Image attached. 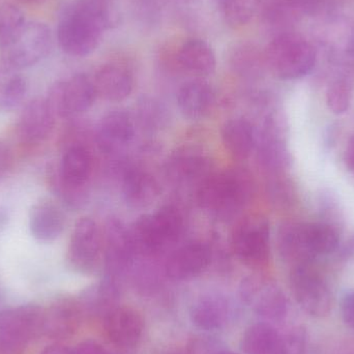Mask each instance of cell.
Returning a JSON list of instances; mask_svg holds the SVG:
<instances>
[{"label": "cell", "instance_id": "cell-19", "mask_svg": "<svg viewBox=\"0 0 354 354\" xmlns=\"http://www.w3.org/2000/svg\"><path fill=\"white\" fill-rule=\"evenodd\" d=\"M167 176L180 185L201 183L210 174L209 159L197 149H179L168 160Z\"/></svg>", "mask_w": 354, "mask_h": 354}, {"label": "cell", "instance_id": "cell-10", "mask_svg": "<svg viewBox=\"0 0 354 354\" xmlns=\"http://www.w3.org/2000/svg\"><path fill=\"white\" fill-rule=\"evenodd\" d=\"M91 172V158L88 151L81 145L70 147L60 164L56 185L66 203L74 205L82 201V187Z\"/></svg>", "mask_w": 354, "mask_h": 354}, {"label": "cell", "instance_id": "cell-45", "mask_svg": "<svg viewBox=\"0 0 354 354\" xmlns=\"http://www.w3.org/2000/svg\"><path fill=\"white\" fill-rule=\"evenodd\" d=\"M348 253L353 254L354 255V237L351 239V243L348 245Z\"/></svg>", "mask_w": 354, "mask_h": 354}, {"label": "cell", "instance_id": "cell-5", "mask_svg": "<svg viewBox=\"0 0 354 354\" xmlns=\"http://www.w3.org/2000/svg\"><path fill=\"white\" fill-rule=\"evenodd\" d=\"M53 45L51 29L45 23L27 22L18 39L0 50L2 62L10 70H23L39 64L50 53Z\"/></svg>", "mask_w": 354, "mask_h": 354}, {"label": "cell", "instance_id": "cell-14", "mask_svg": "<svg viewBox=\"0 0 354 354\" xmlns=\"http://www.w3.org/2000/svg\"><path fill=\"white\" fill-rule=\"evenodd\" d=\"M104 326L109 340L120 349L136 346L145 330L142 316L128 306H116L104 316Z\"/></svg>", "mask_w": 354, "mask_h": 354}, {"label": "cell", "instance_id": "cell-11", "mask_svg": "<svg viewBox=\"0 0 354 354\" xmlns=\"http://www.w3.org/2000/svg\"><path fill=\"white\" fill-rule=\"evenodd\" d=\"M102 237L99 227L91 218H81L71 236L68 258L75 270L82 274L95 272L99 266Z\"/></svg>", "mask_w": 354, "mask_h": 354}, {"label": "cell", "instance_id": "cell-18", "mask_svg": "<svg viewBox=\"0 0 354 354\" xmlns=\"http://www.w3.org/2000/svg\"><path fill=\"white\" fill-rule=\"evenodd\" d=\"M281 257L291 268L299 264L313 263L317 256L310 241L308 223H286L279 229L277 236Z\"/></svg>", "mask_w": 354, "mask_h": 354}, {"label": "cell", "instance_id": "cell-12", "mask_svg": "<svg viewBox=\"0 0 354 354\" xmlns=\"http://www.w3.org/2000/svg\"><path fill=\"white\" fill-rule=\"evenodd\" d=\"M136 256L129 237L128 229L120 221L108 223L105 237V266L107 278L120 279L132 268Z\"/></svg>", "mask_w": 354, "mask_h": 354}, {"label": "cell", "instance_id": "cell-20", "mask_svg": "<svg viewBox=\"0 0 354 354\" xmlns=\"http://www.w3.org/2000/svg\"><path fill=\"white\" fill-rule=\"evenodd\" d=\"M135 135L134 122L124 111H112L104 116L97 129V143L102 151L113 153L124 149Z\"/></svg>", "mask_w": 354, "mask_h": 354}, {"label": "cell", "instance_id": "cell-17", "mask_svg": "<svg viewBox=\"0 0 354 354\" xmlns=\"http://www.w3.org/2000/svg\"><path fill=\"white\" fill-rule=\"evenodd\" d=\"M83 307L73 299H60L44 310V336L52 340H66L78 330Z\"/></svg>", "mask_w": 354, "mask_h": 354}, {"label": "cell", "instance_id": "cell-40", "mask_svg": "<svg viewBox=\"0 0 354 354\" xmlns=\"http://www.w3.org/2000/svg\"><path fill=\"white\" fill-rule=\"evenodd\" d=\"M71 354H111L103 345L93 340L83 341L71 351Z\"/></svg>", "mask_w": 354, "mask_h": 354}, {"label": "cell", "instance_id": "cell-35", "mask_svg": "<svg viewBox=\"0 0 354 354\" xmlns=\"http://www.w3.org/2000/svg\"><path fill=\"white\" fill-rule=\"evenodd\" d=\"M353 100V83L344 75L337 77L328 85L326 91V104L333 113L337 115L346 113Z\"/></svg>", "mask_w": 354, "mask_h": 354}, {"label": "cell", "instance_id": "cell-25", "mask_svg": "<svg viewBox=\"0 0 354 354\" xmlns=\"http://www.w3.org/2000/svg\"><path fill=\"white\" fill-rule=\"evenodd\" d=\"M122 194L129 207L145 209L157 199L159 185L155 177L149 172L141 169H131L124 174Z\"/></svg>", "mask_w": 354, "mask_h": 354}, {"label": "cell", "instance_id": "cell-30", "mask_svg": "<svg viewBox=\"0 0 354 354\" xmlns=\"http://www.w3.org/2000/svg\"><path fill=\"white\" fill-rule=\"evenodd\" d=\"M230 64L233 71L243 78H256L266 66L264 52L261 53L255 45L241 43L231 52Z\"/></svg>", "mask_w": 354, "mask_h": 354}, {"label": "cell", "instance_id": "cell-2", "mask_svg": "<svg viewBox=\"0 0 354 354\" xmlns=\"http://www.w3.org/2000/svg\"><path fill=\"white\" fill-rule=\"evenodd\" d=\"M251 180L239 170L210 174L197 191L200 207L221 218H230L245 206L251 195Z\"/></svg>", "mask_w": 354, "mask_h": 354}, {"label": "cell", "instance_id": "cell-26", "mask_svg": "<svg viewBox=\"0 0 354 354\" xmlns=\"http://www.w3.org/2000/svg\"><path fill=\"white\" fill-rule=\"evenodd\" d=\"M231 310L228 301L220 295H206L192 306L189 316L197 328L204 330L222 328L229 320Z\"/></svg>", "mask_w": 354, "mask_h": 354}, {"label": "cell", "instance_id": "cell-6", "mask_svg": "<svg viewBox=\"0 0 354 354\" xmlns=\"http://www.w3.org/2000/svg\"><path fill=\"white\" fill-rule=\"evenodd\" d=\"M291 290L299 307L313 317H324L332 308L328 285L312 263L292 266Z\"/></svg>", "mask_w": 354, "mask_h": 354}, {"label": "cell", "instance_id": "cell-22", "mask_svg": "<svg viewBox=\"0 0 354 354\" xmlns=\"http://www.w3.org/2000/svg\"><path fill=\"white\" fill-rule=\"evenodd\" d=\"M66 227V216L62 210L50 200H41L31 208L29 229L39 241H52L60 236Z\"/></svg>", "mask_w": 354, "mask_h": 354}, {"label": "cell", "instance_id": "cell-38", "mask_svg": "<svg viewBox=\"0 0 354 354\" xmlns=\"http://www.w3.org/2000/svg\"><path fill=\"white\" fill-rule=\"evenodd\" d=\"M141 122L149 128L160 127L165 120L163 107L153 100H145L139 106Z\"/></svg>", "mask_w": 354, "mask_h": 354}, {"label": "cell", "instance_id": "cell-48", "mask_svg": "<svg viewBox=\"0 0 354 354\" xmlns=\"http://www.w3.org/2000/svg\"><path fill=\"white\" fill-rule=\"evenodd\" d=\"M353 348H348L346 351H344L343 354H354V346H351Z\"/></svg>", "mask_w": 354, "mask_h": 354}, {"label": "cell", "instance_id": "cell-1", "mask_svg": "<svg viewBox=\"0 0 354 354\" xmlns=\"http://www.w3.org/2000/svg\"><path fill=\"white\" fill-rule=\"evenodd\" d=\"M107 0H74L62 14L57 39L62 51L74 57L93 53L111 24Z\"/></svg>", "mask_w": 354, "mask_h": 354}, {"label": "cell", "instance_id": "cell-46", "mask_svg": "<svg viewBox=\"0 0 354 354\" xmlns=\"http://www.w3.org/2000/svg\"><path fill=\"white\" fill-rule=\"evenodd\" d=\"M214 354H237V353H233V351H218V353H216Z\"/></svg>", "mask_w": 354, "mask_h": 354}, {"label": "cell", "instance_id": "cell-15", "mask_svg": "<svg viewBox=\"0 0 354 354\" xmlns=\"http://www.w3.org/2000/svg\"><path fill=\"white\" fill-rule=\"evenodd\" d=\"M322 12L320 0H264L262 17L272 28L287 31L306 16Z\"/></svg>", "mask_w": 354, "mask_h": 354}, {"label": "cell", "instance_id": "cell-8", "mask_svg": "<svg viewBox=\"0 0 354 354\" xmlns=\"http://www.w3.org/2000/svg\"><path fill=\"white\" fill-rule=\"evenodd\" d=\"M239 293L243 303L264 319L281 322L286 317V297L274 283L259 277H249L241 283Z\"/></svg>", "mask_w": 354, "mask_h": 354}, {"label": "cell", "instance_id": "cell-44", "mask_svg": "<svg viewBox=\"0 0 354 354\" xmlns=\"http://www.w3.org/2000/svg\"><path fill=\"white\" fill-rule=\"evenodd\" d=\"M18 1L22 2V3L26 4H39L41 3V2L45 1V0H18Z\"/></svg>", "mask_w": 354, "mask_h": 354}, {"label": "cell", "instance_id": "cell-32", "mask_svg": "<svg viewBox=\"0 0 354 354\" xmlns=\"http://www.w3.org/2000/svg\"><path fill=\"white\" fill-rule=\"evenodd\" d=\"M158 232L166 247L178 241L185 229V218L180 210L174 205H167L153 214Z\"/></svg>", "mask_w": 354, "mask_h": 354}, {"label": "cell", "instance_id": "cell-21", "mask_svg": "<svg viewBox=\"0 0 354 354\" xmlns=\"http://www.w3.org/2000/svg\"><path fill=\"white\" fill-rule=\"evenodd\" d=\"M179 110L189 120H202L214 109L216 95L205 81L192 80L185 83L177 95Z\"/></svg>", "mask_w": 354, "mask_h": 354}, {"label": "cell", "instance_id": "cell-36", "mask_svg": "<svg viewBox=\"0 0 354 354\" xmlns=\"http://www.w3.org/2000/svg\"><path fill=\"white\" fill-rule=\"evenodd\" d=\"M27 91V82L20 75L12 77L4 84L0 95V105L4 109H14L24 100Z\"/></svg>", "mask_w": 354, "mask_h": 354}, {"label": "cell", "instance_id": "cell-29", "mask_svg": "<svg viewBox=\"0 0 354 354\" xmlns=\"http://www.w3.org/2000/svg\"><path fill=\"white\" fill-rule=\"evenodd\" d=\"M241 346L245 354H282V334L272 324H255L245 330Z\"/></svg>", "mask_w": 354, "mask_h": 354}, {"label": "cell", "instance_id": "cell-37", "mask_svg": "<svg viewBox=\"0 0 354 354\" xmlns=\"http://www.w3.org/2000/svg\"><path fill=\"white\" fill-rule=\"evenodd\" d=\"M307 335L301 326H293L282 334V354H305Z\"/></svg>", "mask_w": 354, "mask_h": 354}, {"label": "cell", "instance_id": "cell-24", "mask_svg": "<svg viewBox=\"0 0 354 354\" xmlns=\"http://www.w3.org/2000/svg\"><path fill=\"white\" fill-rule=\"evenodd\" d=\"M176 60L181 70L196 77H206L216 70V55L206 41L189 39L177 50Z\"/></svg>", "mask_w": 354, "mask_h": 354}, {"label": "cell", "instance_id": "cell-34", "mask_svg": "<svg viewBox=\"0 0 354 354\" xmlns=\"http://www.w3.org/2000/svg\"><path fill=\"white\" fill-rule=\"evenodd\" d=\"M310 241L316 256L334 253L339 247V233L328 223H308Z\"/></svg>", "mask_w": 354, "mask_h": 354}, {"label": "cell", "instance_id": "cell-49", "mask_svg": "<svg viewBox=\"0 0 354 354\" xmlns=\"http://www.w3.org/2000/svg\"><path fill=\"white\" fill-rule=\"evenodd\" d=\"M169 354H189V353H183V351H174V353Z\"/></svg>", "mask_w": 354, "mask_h": 354}, {"label": "cell", "instance_id": "cell-39", "mask_svg": "<svg viewBox=\"0 0 354 354\" xmlns=\"http://www.w3.org/2000/svg\"><path fill=\"white\" fill-rule=\"evenodd\" d=\"M341 313L345 324L354 330V290L348 291L343 297Z\"/></svg>", "mask_w": 354, "mask_h": 354}, {"label": "cell", "instance_id": "cell-47", "mask_svg": "<svg viewBox=\"0 0 354 354\" xmlns=\"http://www.w3.org/2000/svg\"><path fill=\"white\" fill-rule=\"evenodd\" d=\"M126 351L127 349H122V351H118V353H111V354H131Z\"/></svg>", "mask_w": 354, "mask_h": 354}, {"label": "cell", "instance_id": "cell-33", "mask_svg": "<svg viewBox=\"0 0 354 354\" xmlns=\"http://www.w3.org/2000/svg\"><path fill=\"white\" fill-rule=\"evenodd\" d=\"M221 12L229 26L239 28L251 22L262 0H218Z\"/></svg>", "mask_w": 354, "mask_h": 354}, {"label": "cell", "instance_id": "cell-9", "mask_svg": "<svg viewBox=\"0 0 354 354\" xmlns=\"http://www.w3.org/2000/svg\"><path fill=\"white\" fill-rule=\"evenodd\" d=\"M233 251L245 266H263L270 256V226L263 218L243 221L233 234Z\"/></svg>", "mask_w": 354, "mask_h": 354}, {"label": "cell", "instance_id": "cell-13", "mask_svg": "<svg viewBox=\"0 0 354 354\" xmlns=\"http://www.w3.org/2000/svg\"><path fill=\"white\" fill-rule=\"evenodd\" d=\"M55 116L46 100L35 99L27 104L18 122L21 143L31 147L43 145L53 131Z\"/></svg>", "mask_w": 354, "mask_h": 354}, {"label": "cell", "instance_id": "cell-7", "mask_svg": "<svg viewBox=\"0 0 354 354\" xmlns=\"http://www.w3.org/2000/svg\"><path fill=\"white\" fill-rule=\"evenodd\" d=\"M97 97L93 80L86 75L78 74L56 83L50 89L46 101L55 115L68 118L87 111Z\"/></svg>", "mask_w": 354, "mask_h": 354}, {"label": "cell", "instance_id": "cell-43", "mask_svg": "<svg viewBox=\"0 0 354 354\" xmlns=\"http://www.w3.org/2000/svg\"><path fill=\"white\" fill-rule=\"evenodd\" d=\"M41 354H71V349L60 343H56L46 347Z\"/></svg>", "mask_w": 354, "mask_h": 354}, {"label": "cell", "instance_id": "cell-27", "mask_svg": "<svg viewBox=\"0 0 354 354\" xmlns=\"http://www.w3.org/2000/svg\"><path fill=\"white\" fill-rule=\"evenodd\" d=\"M222 140L227 151L237 159H245L257 145L255 129L245 118H233L223 126Z\"/></svg>", "mask_w": 354, "mask_h": 354}, {"label": "cell", "instance_id": "cell-4", "mask_svg": "<svg viewBox=\"0 0 354 354\" xmlns=\"http://www.w3.org/2000/svg\"><path fill=\"white\" fill-rule=\"evenodd\" d=\"M44 336V309L26 305L0 313V354H22Z\"/></svg>", "mask_w": 354, "mask_h": 354}, {"label": "cell", "instance_id": "cell-16", "mask_svg": "<svg viewBox=\"0 0 354 354\" xmlns=\"http://www.w3.org/2000/svg\"><path fill=\"white\" fill-rule=\"evenodd\" d=\"M210 261L212 252L207 245L187 243L170 254L165 262V272L172 280H189L205 270Z\"/></svg>", "mask_w": 354, "mask_h": 354}, {"label": "cell", "instance_id": "cell-3", "mask_svg": "<svg viewBox=\"0 0 354 354\" xmlns=\"http://www.w3.org/2000/svg\"><path fill=\"white\" fill-rule=\"evenodd\" d=\"M266 66L283 80L307 76L315 68V48L303 35L291 31L277 35L264 51Z\"/></svg>", "mask_w": 354, "mask_h": 354}, {"label": "cell", "instance_id": "cell-23", "mask_svg": "<svg viewBox=\"0 0 354 354\" xmlns=\"http://www.w3.org/2000/svg\"><path fill=\"white\" fill-rule=\"evenodd\" d=\"M93 82L97 95L110 102L124 101L132 93L134 87V78L131 71L118 64L102 66Z\"/></svg>", "mask_w": 354, "mask_h": 354}, {"label": "cell", "instance_id": "cell-41", "mask_svg": "<svg viewBox=\"0 0 354 354\" xmlns=\"http://www.w3.org/2000/svg\"><path fill=\"white\" fill-rule=\"evenodd\" d=\"M14 165L12 149L6 143L0 142V177L6 176Z\"/></svg>", "mask_w": 354, "mask_h": 354}, {"label": "cell", "instance_id": "cell-31", "mask_svg": "<svg viewBox=\"0 0 354 354\" xmlns=\"http://www.w3.org/2000/svg\"><path fill=\"white\" fill-rule=\"evenodd\" d=\"M22 10L10 2L0 4V50L12 45L26 26Z\"/></svg>", "mask_w": 354, "mask_h": 354}, {"label": "cell", "instance_id": "cell-28", "mask_svg": "<svg viewBox=\"0 0 354 354\" xmlns=\"http://www.w3.org/2000/svg\"><path fill=\"white\" fill-rule=\"evenodd\" d=\"M129 237L136 255L151 257L165 249L151 214L140 216L128 229Z\"/></svg>", "mask_w": 354, "mask_h": 354}, {"label": "cell", "instance_id": "cell-42", "mask_svg": "<svg viewBox=\"0 0 354 354\" xmlns=\"http://www.w3.org/2000/svg\"><path fill=\"white\" fill-rule=\"evenodd\" d=\"M344 161L347 169L354 174V135L349 138L348 142H347L346 149H345Z\"/></svg>", "mask_w": 354, "mask_h": 354}]
</instances>
